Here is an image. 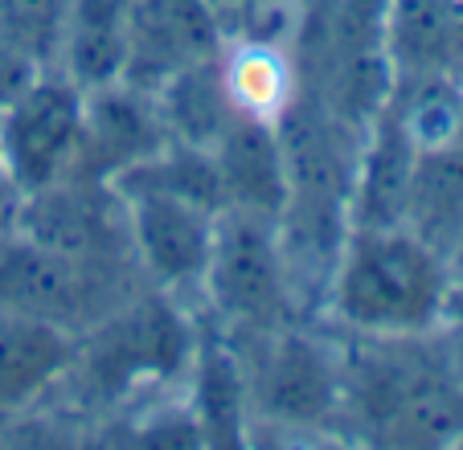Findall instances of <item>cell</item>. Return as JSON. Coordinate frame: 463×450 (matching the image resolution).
<instances>
[{
  "instance_id": "1",
  "label": "cell",
  "mask_w": 463,
  "mask_h": 450,
  "mask_svg": "<svg viewBox=\"0 0 463 450\" xmlns=\"http://www.w3.org/2000/svg\"><path fill=\"white\" fill-rule=\"evenodd\" d=\"M455 304L447 258L406 225H349L324 312L361 340L435 336Z\"/></svg>"
},
{
  "instance_id": "2",
  "label": "cell",
  "mask_w": 463,
  "mask_h": 450,
  "mask_svg": "<svg viewBox=\"0 0 463 450\" xmlns=\"http://www.w3.org/2000/svg\"><path fill=\"white\" fill-rule=\"evenodd\" d=\"M341 417L373 446H455L463 442V385L439 336L361 340L345 352Z\"/></svg>"
},
{
  "instance_id": "3",
  "label": "cell",
  "mask_w": 463,
  "mask_h": 450,
  "mask_svg": "<svg viewBox=\"0 0 463 450\" xmlns=\"http://www.w3.org/2000/svg\"><path fill=\"white\" fill-rule=\"evenodd\" d=\"M197 344L202 336L176 295L160 286L136 291L79 336L71 381H82L95 401H128L140 389L189 377Z\"/></svg>"
},
{
  "instance_id": "4",
  "label": "cell",
  "mask_w": 463,
  "mask_h": 450,
  "mask_svg": "<svg viewBox=\"0 0 463 450\" xmlns=\"http://www.w3.org/2000/svg\"><path fill=\"white\" fill-rule=\"evenodd\" d=\"M202 299L210 315H218L234 336H254L299 323L296 283L288 254L279 242V225L267 213L222 209L213 225L210 262L202 275Z\"/></svg>"
},
{
  "instance_id": "5",
  "label": "cell",
  "mask_w": 463,
  "mask_h": 450,
  "mask_svg": "<svg viewBox=\"0 0 463 450\" xmlns=\"http://www.w3.org/2000/svg\"><path fill=\"white\" fill-rule=\"evenodd\" d=\"M136 267L87 262L25 238L21 230H0V312L45 320L82 336L107 312L136 295Z\"/></svg>"
},
{
  "instance_id": "6",
  "label": "cell",
  "mask_w": 463,
  "mask_h": 450,
  "mask_svg": "<svg viewBox=\"0 0 463 450\" xmlns=\"http://www.w3.org/2000/svg\"><path fill=\"white\" fill-rule=\"evenodd\" d=\"M250 348L242 361L246 409L283 430H328L341 417L345 352L299 323L254 336H234Z\"/></svg>"
},
{
  "instance_id": "7",
  "label": "cell",
  "mask_w": 463,
  "mask_h": 450,
  "mask_svg": "<svg viewBox=\"0 0 463 450\" xmlns=\"http://www.w3.org/2000/svg\"><path fill=\"white\" fill-rule=\"evenodd\" d=\"M115 189L128 205V238L140 278L168 295L197 291L222 209L144 173L119 176Z\"/></svg>"
},
{
  "instance_id": "8",
  "label": "cell",
  "mask_w": 463,
  "mask_h": 450,
  "mask_svg": "<svg viewBox=\"0 0 463 450\" xmlns=\"http://www.w3.org/2000/svg\"><path fill=\"white\" fill-rule=\"evenodd\" d=\"M79 136L82 87L61 70H42L0 107V168L9 176L13 197L71 176Z\"/></svg>"
},
{
  "instance_id": "9",
  "label": "cell",
  "mask_w": 463,
  "mask_h": 450,
  "mask_svg": "<svg viewBox=\"0 0 463 450\" xmlns=\"http://www.w3.org/2000/svg\"><path fill=\"white\" fill-rule=\"evenodd\" d=\"M9 225L33 242L74 254V258L136 267L128 238V205L111 181L61 176V181L13 201Z\"/></svg>"
},
{
  "instance_id": "10",
  "label": "cell",
  "mask_w": 463,
  "mask_h": 450,
  "mask_svg": "<svg viewBox=\"0 0 463 450\" xmlns=\"http://www.w3.org/2000/svg\"><path fill=\"white\" fill-rule=\"evenodd\" d=\"M226 37L218 0H131L119 82L156 95L168 79L218 58Z\"/></svg>"
},
{
  "instance_id": "11",
  "label": "cell",
  "mask_w": 463,
  "mask_h": 450,
  "mask_svg": "<svg viewBox=\"0 0 463 450\" xmlns=\"http://www.w3.org/2000/svg\"><path fill=\"white\" fill-rule=\"evenodd\" d=\"M165 147H173V136L152 90H140L131 82L82 90V136L71 176L115 184L131 168L156 160Z\"/></svg>"
},
{
  "instance_id": "12",
  "label": "cell",
  "mask_w": 463,
  "mask_h": 450,
  "mask_svg": "<svg viewBox=\"0 0 463 450\" xmlns=\"http://www.w3.org/2000/svg\"><path fill=\"white\" fill-rule=\"evenodd\" d=\"M218 173L222 209H250V213L279 217L288 205V160L275 123H259L238 115L222 139L210 147Z\"/></svg>"
},
{
  "instance_id": "13",
  "label": "cell",
  "mask_w": 463,
  "mask_h": 450,
  "mask_svg": "<svg viewBox=\"0 0 463 450\" xmlns=\"http://www.w3.org/2000/svg\"><path fill=\"white\" fill-rule=\"evenodd\" d=\"M79 336L58 323L0 312V414L33 406L53 385L71 381Z\"/></svg>"
},
{
  "instance_id": "14",
  "label": "cell",
  "mask_w": 463,
  "mask_h": 450,
  "mask_svg": "<svg viewBox=\"0 0 463 450\" xmlns=\"http://www.w3.org/2000/svg\"><path fill=\"white\" fill-rule=\"evenodd\" d=\"M218 66L234 111L259 123H279L299 98V90H304L296 53L267 33L226 37Z\"/></svg>"
},
{
  "instance_id": "15",
  "label": "cell",
  "mask_w": 463,
  "mask_h": 450,
  "mask_svg": "<svg viewBox=\"0 0 463 450\" xmlns=\"http://www.w3.org/2000/svg\"><path fill=\"white\" fill-rule=\"evenodd\" d=\"M128 5L131 0H71L58 70L82 90L123 79L128 58Z\"/></svg>"
},
{
  "instance_id": "16",
  "label": "cell",
  "mask_w": 463,
  "mask_h": 450,
  "mask_svg": "<svg viewBox=\"0 0 463 450\" xmlns=\"http://www.w3.org/2000/svg\"><path fill=\"white\" fill-rule=\"evenodd\" d=\"M402 225L447 258L463 225V152L455 144L419 147L402 201Z\"/></svg>"
},
{
  "instance_id": "17",
  "label": "cell",
  "mask_w": 463,
  "mask_h": 450,
  "mask_svg": "<svg viewBox=\"0 0 463 450\" xmlns=\"http://www.w3.org/2000/svg\"><path fill=\"white\" fill-rule=\"evenodd\" d=\"M193 393H189V414L197 422V434L210 446H226V442H246V377L238 352L230 344H213L202 336L197 356H193Z\"/></svg>"
},
{
  "instance_id": "18",
  "label": "cell",
  "mask_w": 463,
  "mask_h": 450,
  "mask_svg": "<svg viewBox=\"0 0 463 450\" xmlns=\"http://www.w3.org/2000/svg\"><path fill=\"white\" fill-rule=\"evenodd\" d=\"M156 103H160V115H165V127L173 136V144L197 147V152H210L222 139V131L238 119L234 103L226 95V82H222L218 58L168 79L156 90Z\"/></svg>"
},
{
  "instance_id": "19",
  "label": "cell",
  "mask_w": 463,
  "mask_h": 450,
  "mask_svg": "<svg viewBox=\"0 0 463 450\" xmlns=\"http://www.w3.org/2000/svg\"><path fill=\"white\" fill-rule=\"evenodd\" d=\"M71 0H0V50L33 70H58Z\"/></svg>"
},
{
  "instance_id": "20",
  "label": "cell",
  "mask_w": 463,
  "mask_h": 450,
  "mask_svg": "<svg viewBox=\"0 0 463 450\" xmlns=\"http://www.w3.org/2000/svg\"><path fill=\"white\" fill-rule=\"evenodd\" d=\"M435 336H439V344H443V356H447V364H451L455 381L463 385V299L459 295H455L451 312H447L443 328H439Z\"/></svg>"
},
{
  "instance_id": "21",
  "label": "cell",
  "mask_w": 463,
  "mask_h": 450,
  "mask_svg": "<svg viewBox=\"0 0 463 450\" xmlns=\"http://www.w3.org/2000/svg\"><path fill=\"white\" fill-rule=\"evenodd\" d=\"M37 74H42V70H33L29 61H21V58H13V53L0 50V107L9 103L29 79H37Z\"/></svg>"
},
{
  "instance_id": "22",
  "label": "cell",
  "mask_w": 463,
  "mask_h": 450,
  "mask_svg": "<svg viewBox=\"0 0 463 450\" xmlns=\"http://www.w3.org/2000/svg\"><path fill=\"white\" fill-rule=\"evenodd\" d=\"M447 270H451L455 295H459V299H463V225H459V234H455L451 250H447Z\"/></svg>"
},
{
  "instance_id": "23",
  "label": "cell",
  "mask_w": 463,
  "mask_h": 450,
  "mask_svg": "<svg viewBox=\"0 0 463 450\" xmlns=\"http://www.w3.org/2000/svg\"><path fill=\"white\" fill-rule=\"evenodd\" d=\"M230 5H238L242 13H267V9H283L288 0H230Z\"/></svg>"
},
{
  "instance_id": "24",
  "label": "cell",
  "mask_w": 463,
  "mask_h": 450,
  "mask_svg": "<svg viewBox=\"0 0 463 450\" xmlns=\"http://www.w3.org/2000/svg\"><path fill=\"white\" fill-rule=\"evenodd\" d=\"M451 144L463 152V79H459V107H455V131H451Z\"/></svg>"
},
{
  "instance_id": "25",
  "label": "cell",
  "mask_w": 463,
  "mask_h": 450,
  "mask_svg": "<svg viewBox=\"0 0 463 450\" xmlns=\"http://www.w3.org/2000/svg\"><path fill=\"white\" fill-rule=\"evenodd\" d=\"M13 201H17V197H13L9 176H5V168H0V205H9V209H13Z\"/></svg>"
},
{
  "instance_id": "26",
  "label": "cell",
  "mask_w": 463,
  "mask_h": 450,
  "mask_svg": "<svg viewBox=\"0 0 463 450\" xmlns=\"http://www.w3.org/2000/svg\"><path fill=\"white\" fill-rule=\"evenodd\" d=\"M9 225V205H0V230Z\"/></svg>"
}]
</instances>
